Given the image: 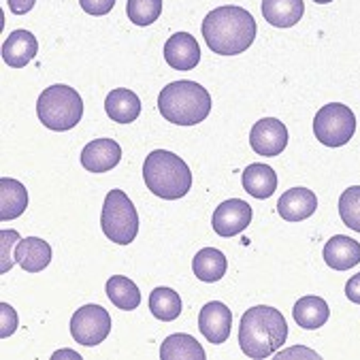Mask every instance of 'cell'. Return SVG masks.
<instances>
[{
  "instance_id": "cell-30",
  "label": "cell",
  "mask_w": 360,
  "mask_h": 360,
  "mask_svg": "<svg viewBox=\"0 0 360 360\" xmlns=\"http://www.w3.org/2000/svg\"><path fill=\"white\" fill-rule=\"evenodd\" d=\"M0 311H3V330H0V335L3 337H9L18 330V314L11 305L3 303L0 305Z\"/></svg>"
},
{
  "instance_id": "cell-29",
  "label": "cell",
  "mask_w": 360,
  "mask_h": 360,
  "mask_svg": "<svg viewBox=\"0 0 360 360\" xmlns=\"http://www.w3.org/2000/svg\"><path fill=\"white\" fill-rule=\"evenodd\" d=\"M88 15H107L115 7V0H79Z\"/></svg>"
},
{
  "instance_id": "cell-4",
  "label": "cell",
  "mask_w": 360,
  "mask_h": 360,
  "mask_svg": "<svg viewBox=\"0 0 360 360\" xmlns=\"http://www.w3.org/2000/svg\"><path fill=\"white\" fill-rule=\"evenodd\" d=\"M143 179L152 194L165 200L184 198L192 188V173L188 165L167 150H154L143 162Z\"/></svg>"
},
{
  "instance_id": "cell-22",
  "label": "cell",
  "mask_w": 360,
  "mask_h": 360,
  "mask_svg": "<svg viewBox=\"0 0 360 360\" xmlns=\"http://www.w3.org/2000/svg\"><path fill=\"white\" fill-rule=\"evenodd\" d=\"M295 322L305 328V330H316L320 326H324L330 318V309L328 303L320 297H303L297 301L295 309H292Z\"/></svg>"
},
{
  "instance_id": "cell-8",
  "label": "cell",
  "mask_w": 360,
  "mask_h": 360,
  "mask_svg": "<svg viewBox=\"0 0 360 360\" xmlns=\"http://www.w3.org/2000/svg\"><path fill=\"white\" fill-rule=\"evenodd\" d=\"M111 333V316L101 305H84L70 318V335L82 345H98Z\"/></svg>"
},
{
  "instance_id": "cell-20",
  "label": "cell",
  "mask_w": 360,
  "mask_h": 360,
  "mask_svg": "<svg viewBox=\"0 0 360 360\" xmlns=\"http://www.w3.org/2000/svg\"><path fill=\"white\" fill-rule=\"evenodd\" d=\"M105 111L117 124H132L141 115V101L132 90L115 88L105 98Z\"/></svg>"
},
{
  "instance_id": "cell-13",
  "label": "cell",
  "mask_w": 360,
  "mask_h": 360,
  "mask_svg": "<svg viewBox=\"0 0 360 360\" xmlns=\"http://www.w3.org/2000/svg\"><path fill=\"white\" fill-rule=\"evenodd\" d=\"M316 209H318V198L307 188L285 190L277 202V213L285 222H303V220L311 218Z\"/></svg>"
},
{
  "instance_id": "cell-32",
  "label": "cell",
  "mask_w": 360,
  "mask_h": 360,
  "mask_svg": "<svg viewBox=\"0 0 360 360\" xmlns=\"http://www.w3.org/2000/svg\"><path fill=\"white\" fill-rule=\"evenodd\" d=\"M345 297L352 303L360 305V273L347 279V283H345Z\"/></svg>"
},
{
  "instance_id": "cell-19",
  "label": "cell",
  "mask_w": 360,
  "mask_h": 360,
  "mask_svg": "<svg viewBox=\"0 0 360 360\" xmlns=\"http://www.w3.org/2000/svg\"><path fill=\"white\" fill-rule=\"evenodd\" d=\"M28 207V190L11 177L0 179V220H15Z\"/></svg>"
},
{
  "instance_id": "cell-23",
  "label": "cell",
  "mask_w": 360,
  "mask_h": 360,
  "mask_svg": "<svg viewBox=\"0 0 360 360\" xmlns=\"http://www.w3.org/2000/svg\"><path fill=\"white\" fill-rule=\"evenodd\" d=\"M226 269H229L226 256L220 250H215V248H202L192 260L194 275L200 281H207V283L220 281L226 275Z\"/></svg>"
},
{
  "instance_id": "cell-12",
  "label": "cell",
  "mask_w": 360,
  "mask_h": 360,
  "mask_svg": "<svg viewBox=\"0 0 360 360\" xmlns=\"http://www.w3.org/2000/svg\"><path fill=\"white\" fill-rule=\"evenodd\" d=\"M82 167L88 173H107L122 160V148L113 139H94L82 150Z\"/></svg>"
},
{
  "instance_id": "cell-10",
  "label": "cell",
  "mask_w": 360,
  "mask_h": 360,
  "mask_svg": "<svg viewBox=\"0 0 360 360\" xmlns=\"http://www.w3.org/2000/svg\"><path fill=\"white\" fill-rule=\"evenodd\" d=\"M211 224L220 237H235L252 224V207L241 198L224 200L215 209Z\"/></svg>"
},
{
  "instance_id": "cell-26",
  "label": "cell",
  "mask_w": 360,
  "mask_h": 360,
  "mask_svg": "<svg viewBox=\"0 0 360 360\" xmlns=\"http://www.w3.org/2000/svg\"><path fill=\"white\" fill-rule=\"evenodd\" d=\"M150 311L162 322H173L181 316V299L171 288H156L150 295Z\"/></svg>"
},
{
  "instance_id": "cell-3",
  "label": "cell",
  "mask_w": 360,
  "mask_h": 360,
  "mask_svg": "<svg viewBox=\"0 0 360 360\" xmlns=\"http://www.w3.org/2000/svg\"><path fill=\"white\" fill-rule=\"evenodd\" d=\"M160 115L177 126H194L211 113V96L196 82H173L158 96Z\"/></svg>"
},
{
  "instance_id": "cell-11",
  "label": "cell",
  "mask_w": 360,
  "mask_h": 360,
  "mask_svg": "<svg viewBox=\"0 0 360 360\" xmlns=\"http://www.w3.org/2000/svg\"><path fill=\"white\" fill-rule=\"evenodd\" d=\"M198 328L202 333V337L213 343L220 345L231 337V328H233V311L220 303V301H211L200 309L198 316Z\"/></svg>"
},
{
  "instance_id": "cell-28",
  "label": "cell",
  "mask_w": 360,
  "mask_h": 360,
  "mask_svg": "<svg viewBox=\"0 0 360 360\" xmlns=\"http://www.w3.org/2000/svg\"><path fill=\"white\" fill-rule=\"evenodd\" d=\"M339 215L347 229L360 233V186L343 190L339 196Z\"/></svg>"
},
{
  "instance_id": "cell-7",
  "label": "cell",
  "mask_w": 360,
  "mask_h": 360,
  "mask_svg": "<svg viewBox=\"0 0 360 360\" xmlns=\"http://www.w3.org/2000/svg\"><path fill=\"white\" fill-rule=\"evenodd\" d=\"M356 132V117L347 105H324L314 117V134L326 148H343Z\"/></svg>"
},
{
  "instance_id": "cell-24",
  "label": "cell",
  "mask_w": 360,
  "mask_h": 360,
  "mask_svg": "<svg viewBox=\"0 0 360 360\" xmlns=\"http://www.w3.org/2000/svg\"><path fill=\"white\" fill-rule=\"evenodd\" d=\"M162 360H205V349L200 343L186 333H177L165 339L160 347Z\"/></svg>"
},
{
  "instance_id": "cell-15",
  "label": "cell",
  "mask_w": 360,
  "mask_h": 360,
  "mask_svg": "<svg viewBox=\"0 0 360 360\" xmlns=\"http://www.w3.org/2000/svg\"><path fill=\"white\" fill-rule=\"evenodd\" d=\"M39 51L37 37L30 30H13L3 43V60L11 68H24Z\"/></svg>"
},
{
  "instance_id": "cell-2",
  "label": "cell",
  "mask_w": 360,
  "mask_h": 360,
  "mask_svg": "<svg viewBox=\"0 0 360 360\" xmlns=\"http://www.w3.org/2000/svg\"><path fill=\"white\" fill-rule=\"evenodd\" d=\"M288 339V322L283 314L269 305H256L241 316L239 345L245 356L262 360L273 356Z\"/></svg>"
},
{
  "instance_id": "cell-6",
  "label": "cell",
  "mask_w": 360,
  "mask_h": 360,
  "mask_svg": "<svg viewBox=\"0 0 360 360\" xmlns=\"http://www.w3.org/2000/svg\"><path fill=\"white\" fill-rule=\"evenodd\" d=\"M101 229L105 237L117 245H128L139 235V213L122 190H111L103 202Z\"/></svg>"
},
{
  "instance_id": "cell-16",
  "label": "cell",
  "mask_w": 360,
  "mask_h": 360,
  "mask_svg": "<svg viewBox=\"0 0 360 360\" xmlns=\"http://www.w3.org/2000/svg\"><path fill=\"white\" fill-rule=\"evenodd\" d=\"M13 260L26 273H39V271L47 269V264L51 262V248L47 241H43L39 237H26V239L18 241Z\"/></svg>"
},
{
  "instance_id": "cell-21",
  "label": "cell",
  "mask_w": 360,
  "mask_h": 360,
  "mask_svg": "<svg viewBox=\"0 0 360 360\" xmlns=\"http://www.w3.org/2000/svg\"><path fill=\"white\" fill-rule=\"evenodd\" d=\"M241 181H243V190L258 200L273 196V192L277 190V173L269 165H262V162L250 165L243 171Z\"/></svg>"
},
{
  "instance_id": "cell-27",
  "label": "cell",
  "mask_w": 360,
  "mask_h": 360,
  "mask_svg": "<svg viewBox=\"0 0 360 360\" xmlns=\"http://www.w3.org/2000/svg\"><path fill=\"white\" fill-rule=\"evenodd\" d=\"M128 20L136 26H150L162 13V0H128Z\"/></svg>"
},
{
  "instance_id": "cell-17",
  "label": "cell",
  "mask_w": 360,
  "mask_h": 360,
  "mask_svg": "<svg viewBox=\"0 0 360 360\" xmlns=\"http://www.w3.org/2000/svg\"><path fill=\"white\" fill-rule=\"evenodd\" d=\"M324 262L335 271H349L360 262V243L352 237L337 235L324 245Z\"/></svg>"
},
{
  "instance_id": "cell-25",
  "label": "cell",
  "mask_w": 360,
  "mask_h": 360,
  "mask_svg": "<svg viewBox=\"0 0 360 360\" xmlns=\"http://www.w3.org/2000/svg\"><path fill=\"white\" fill-rule=\"evenodd\" d=\"M107 297L122 311H132L141 303V292L136 283L124 275H113L107 279Z\"/></svg>"
},
{
  "instance_id": "cell-18",
  "label": "cell",
  "mask_w": 360,
  "mask_h": 360,
  "mask_svg": "<svg viewBox=\"0 0 360 360\" xmlns=\"http://www.w3.org/2000/svg\"><path fill=\"white\" fill-rule=\"evenodd\" d=\"M303 0H262V15L275 28H292L303 20Z\"/></svg>"
},
{
  "instance_id": "cell-14",
  "label": "cell",
  "mask_w": 360,
  "mask_h": 360,
  "mask_svg": "<svg viewBox=\"0 0 360 360\" xmlns=\"http://www.w3.org/2000/svg\"><path fill=\"white\" fill-rule=\"evenodd\" d=\"M165 60L175 70H194L200 62V47L192 34L177 32L165 45Z\"/></svg>"
},
{
  "instance_id": "cell-1",
  "label": "cell",
  "mask_w": 360,
  "mask_h": 360,
  "mask_svg": "<svg viewBox=\"0 0 360 360\" xmlns=\"http://www.w3.org/2000/svg\"><path fill=\"white\" fill-rule=\"evenodd\" d=\"M256 20L243 7H218L202 20V39L213 53L237 56L252 47L256 39Z\"/></svg>"
},
{
  "instance_id": "cell-5",
  "label": "cell",
  "mask_w": 360,
  "mask_h": 360,
  "mask_svg": "<svg viewBox=\"0 0 360 360\" xmlns=\"http://www.w3.org/2000/svg\"><path fill=\"white\" fill-rule=\"evenodd\" d=\"M37 115L43 126L56 132L75 128L84 115V101L79 92L70 86L56 84L41 92L37 101Z\"/></svg>"
},
{
  "instance_id": "cell-33",
  "label": "cell",
  "mask_w": 360,
  "mask_h": 360,
  "mask_svg": "<svg viewBox=\"0 0 360 360\" xmlns=\"http://www.w3.org/2000/svg\"><path fill=\"white\" fill-rule=\"evenodd\" d=\"M37 0H9V9L15 15H26L32 7H34Z\"/></svg>"
},
{
  "instance_id": "cell-9",
  "label": "cell",
  "mask_w": 360,
  "mask_h": 360,
  "mask_svg": "<svg viewBox=\"0 0 360 360\" xmlns=\"http://www.w3.org/2000/svg\"><path fill=\"white\" fill-rule=\"evenodd\" d=\"M250 146L258 156H264V158L279 156L288 146V128H285V124L275 120V117L258 120L252 126V132H250Z\"/></svg>"
},
{
  "instance_id": "cell-31",
  "label": "cell",
  "mask_w": 360,
  "mask_h": 360,
  "mask_svg": "<svg viewBox=\"0 0 360 360\" xmlns=\"http://www.w3.org/2000/svg\"><path fill=\"white\" fill-rule=\"evenodd\" d=\"M0 239H3V273H7L11 269V241H18L20 235L15 231H3Z\"/></svg>"
},
{
  "instance_id": "cell-34",
  "label": "cell",
  "mask_w": 360,
  "mask_h": 360,
  "mask_svg": "<svg viewBox=\"0 0 360 360\" xmlns=\"http://www.w3.org/2000/svg\"><path fill=\"white\" fill-rule=\"evenodd\" d=\"M314 3H318V5H328V3H333V0H314Z\"/></svg>"
}]
</instances>
